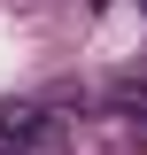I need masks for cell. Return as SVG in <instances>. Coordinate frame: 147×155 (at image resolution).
<instances>
[{
	"mask_svg": "<svg viewBox=\"0 0 147 155\" xmlns=\"http://www.w3.org/2000/svg\"><path fill=\"white\" fill-rule=\"evenodd\" d=\"M0 155H70V124L31 101H0Z\"/></svg>",
	"mask_w": 147,
	"mask_h": 155,
	"instance_id": "cell-1",
	"label": "cell"
},
{
	"mask_svg": "<svg viewBox=\"0 0 147 155\" xmlns=\"http://www.w3.org/2000/svg\"><path fill=\"white\" fill-rule=\"evenodd\" d=\"M109 116H124V124H147V78L139 70H124V78H109Z\"/></svg>",
	"mask_w": 147,
	"mask_h": 155,
	"instance_id": "cell-2",
	"label": "cell"
},
{
	"mask_svg": "<svg viewBox=\"0 0 147 155\" xmlns=\"http://www.w3.org/2000/svg\"><path fill=\"white\" fill-rule=\"evenodd\" d=\"M85 8H109V0H85Z\"/></svg>",
	"mask_w": 147,
	"mask_h": 155,
	"instance_id": "cell-3",
	"label": "cell"
},
{
	"mask_svg": "<svg viewBox=\"0 0 147 155\" xmlns=\"http://www.w3.org/2000/svg\"><path fill=\"white\" fill-rule=\"evenodd\" d=\"M139 16H147V0H139Z\"/></svg>",
	"mask_w": 147,
	"mask_h": 155,
	"instance_id": "cell-4",
	"label": "cell"
}]
</instances>
